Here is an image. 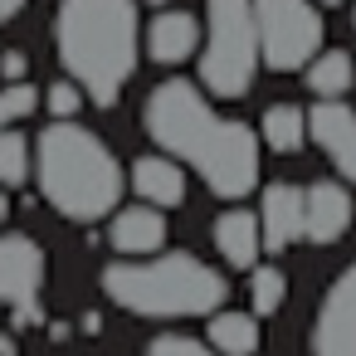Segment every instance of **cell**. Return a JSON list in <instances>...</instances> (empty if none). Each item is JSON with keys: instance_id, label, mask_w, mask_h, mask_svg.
Segmentation results:
<instances>
[{"instance_id": "83f0119b", "label": "cell", "mask_w": 356, "mask_h": 356, "mask_svg": "<svg viewBox=\"0 0 356 356\" xmlns=\"http://www.w3.org/2000/svg\"><path fill=\"white\" fill-rule=\"evenodd\" d=\"M351 25H356V6H351Z\"/></svg>"}, {"instance_id": "5b68a950", "label": "cell", "mask_w": 356, "mask_h": 356, "mask_svg": "<svg viewBox=\"0 0 356 356\" xmlns=\"http://www.w3.org/2000/svg\"><path fill=\"white\" fill-rule=\"evenodd\" d=\"M264 64L254 0H205V49L200 88L210 98H244Z\"/></svg>"}, {"instance_id": "44dd1931", "label": "cell", "mask_w": 356, "mask_h": 356, "mask_svg": "<svg viewBox=\"0 0 356 356\" xmlns=\"http://www.w3.org/2000/svg\"><path fill=\"white\" fill-rule=\"evenodd\" d=\"M44 108L64 122V118H79V108H83V88L74 83V79H54L49 88H44Z\"/></svg>"}, {"instance_id": "d6986e66", "label": "cell", "mask_w": 356, "mask_h": 356, "mask_svg": "<svg viewBox=\"0 0 356 356\" xmlns=\"http://www.w3.org/2000/svg\"><path fill=\"white\" fill-rule=\"evenodd\" d=\"M283 298H288V278H283L278 268H254V273H249V302H254L259 317L278 312Z\"/></svg>"}, {"instance_id": "603a6c76", "label": "cell", "mask_w": 356, "mask_h": 356, "mask_svg": "<svg viewBox=\"0 0 356 356\" xmlns=\"http://www.w3.org/2000/svg\"><path fill=\"white\" fill-rule=\"evenodd\" d=\"M25 69H30V59H25V54H6V59H0V74H6L10 83H20V79H25Z\"/></svg>"}, {"instance_id": "4316f807", "label": "cell", "mask_w": 356, "mask_h": 356, "mask_svg": "<svg viewBox=\"0 0 356 356\" xmlns=\"http://www.w3.org/2000/svg\"><path fill=\"white\" fill-rule=\"evenodd\" d=\"M147 6H171V0H147Z\"/></svg>"}, {"instance_id": "30bf717a", "label": "cell", "mask_w": 356, "mask_h": 356, "mask_svg": "<svg viewBox=\"0 0 356 356\" xmlns=\"http://www.w3.org/2000/svg\"><path fill=\"white\" fill-rule=\"evenodd\" d=\"M108 244L122 259H152V254H161V244H166V215H161V205H147V200L142 205H122L113 215Z\"/></svg>"}, {"instance_id": "52a82bcc", "label": "cell", "mask_w": 356, "mask_h": 356, "mask_svg": "<svg viewBox=\"0 0 356 356\" xmlns=\"http://www.w3.org/2000/svg\"><path fill=\"white\" fill-rule=\"evenodd\" d=\"M44 283V249L30 234H0V307H35Z\"/></svg>"}, {"instance_id": "e0dca14e", "label": "cell", "mask_w": 356, "mask_h": 356, "mask_svg": "<svg viewBox=\"0 0 356 356\" xmlns=\"http://www.w3.org/2000/svg\"><path fill=\"white\" fill-rule=\"evenodd\" d=\"M351 79H356V64H351L346 49H322V54L307 64V88H312L317 98H346Z\"/></svg>"}, {"instance_id": "7c38bea8", "label": "cell", "mask_w": 356, "mask_h": 356, "mask_svg": "<svg viewBox=\"0 0 356 356\" xmlns=\"http://www.w3.org/2000/svg\"><path fill=\"white\" fill-rule=\"evenodd\" d=\"M215 249L229 268H244L254 273L259 268V254H264V225L254 210H225L215 220Z\"/></svg>"}, {"instance_id": "8992f818", "label": "cell", "mask_w": 356, "mask_h": 356, "mask_svg": "<svg viewBox=\"0 0 356 356\" xmlns=\"http://www.w3.org/2000/svg\"><path fill=\"white\" fill-rule=\"evenodd\" d=\"M264 64L273 74L307 69L322 54V15L312 0H254Z\"/></svg>"}, {"instance_id": "3957f363", "label": "cell", "mask_w": 356, "mask_h": 356, "mask_svg": "<svg viewBox=\"0 0 356 356\" xmlns=\"http://www.w3.org/2000/svg\"><path fill=\"white\" fill-rule=\"evenodd\" d=\"M35 176L44 200L74 220V225H93L108 220L113 205L122 200V166L108 152V142L88 127H79L74 118H54V127L40 132L35 142Z\"/></svg>"}, {"instance_id": "484cf974", "label": "cell", "mask_w": 356, "mask_h": 356, "mask_svg": "<svg viewBox=\"0 0 356 356\" xmlns=\"http://www.w3.org/2000/svg\"><path fill=\"white\" fill-rule=\"evenodd\" d=\"M317 6H346V0H317Z\"/></svg>"}, {"instance_id": "ba28073f", "label": "cell", "mask_w": 356, "mask_h": 356, "mask_svg": "<svg viewBox=\"0 0 356 356\" xmlns=\"http://www.w3.org/2000/svg\"><path fill=\"white\" fill-rule=\"evenodd\" d=\"M307 127H312V142L341 171V181L356 186V113L341 98H317V108L307 113Z\"/></svg>"}, {"instance_id": "ffe728a7", "label": "cell", "mask_w": 356, "mask_h": 356, "mask_svg": "<svg viewBox=\"0 0 356 356\" xmlns=\"http://www.w3.org/2000/svg\"><path fill=\"white\" fill-rule=\"evenodd\" d=\"M35 103H40V93H35V83H6L0 88V132H10L20 118H30L35 113Z\"/></svg>"}, {"instance_id": "cb8c5ba5", "label": "cell", "mask_w": 356, "mask_h": 356, "mask_svg": "<svg viewBox=\"0 0 356 356\" xmlns=\"http://www.w3.org/2000/svg\"><path fill=\"white\" fill-rule=\"evenodd\" d=\"M20 6H25V0H0V25L15 20V15H20Z\"/></svg>"}, {"instance_id": "2e32d148", "label": "cell", "mask_w": 356, "mask_h": 356, "mask_svg": "<svg viewBox=\"0 0 356 356\" xmlns=\"http://www.w3.org/2000/svg\"><path fill=\"white\" fill-rule=\"evenodd\" d=\"M210 346L225 351V356H254L259 351V312H234V307H220L210 312Z\"/></svg>"}, {"instance_id": "ac0fdd59", "label": "cell", "mask_w": 356, "mask_h": 356, "mask_svg": "<svg viewBox=\"0 0 356 356\" xmlns=\"http://www.w3.org/2000/svg\"><path fill=\"white\" fill-rule=\"evenodd\" d=\"M30 181V137L25 132H0V186H25Z\"/></svg>"}, {"instance_id": "5bb4252c", "label": "cell", "mask_w": 356, "mask_h": 356, "mask_svg": "<svg viewBox=\"0 0 356 356\" xmlns=\"http://www.w3.org/2000/svg\"><path fill=\"white\" fill-rule=\"evenodd\" d=\"M195 49H200V25H195V15H186V10H161V15L152 20V30H147V54H152L156 64H186Z\"/></svg>"}, {"instance_id": "6da1fadb", "label": "cell", "mask_w": 356, "mask_h": 356, "mask_svg": "<svg viewBox=\"0 0 356 356\" xmlns=\"http://www.w3.org/2000/svg\"><path fill=\"white\" fill-rule=\"evenodd\" d=\"M142 122L152 132V142L161 152H171L176 161L195 166L200 181L220 195V200H244L259 186V142L244 122L220 118L205 98V88L186 83V79H166L152 88Z\"/></svg>"}, {"instance_id": "d4e9b609", "label": "cell", "mask_w": 356, "mask_h": 356, "mask_svg": "<svg viewBox=\"0 0 356 356\" xmlns=\"http://www.w3.org/2000/svg\"><path fill=\"white\" fill-rule=\"evenodd\" d=\"M6 215H10V200H6V186H0V225H6Z\"/></svg>"}, {"instance_id": "8fae6325", "label": "cell", "mask_w": 356, "mask_h": 356, "mask_svg": "<svg viewBox=\"0 0 356 356\" xmlns=\"http://www.w3.org/2000/svg\"><path fill=\"white\" fill-rule=\"evenodd\" d=\"M186 161H176L171 152H147V156H137L132 161V191H137V200H147V205H161V210H171V205H181L186 200V171H181Z\"/></svg>"}, {"instance_id": "7a4b0ae2", "label": "cell", "mask_w": 356, "mask_h": 356, "mask_svg": "<svg viewBox=\"0 0 356 356\" xmlns=\"http://www.w3.org/2000/svg\"><path fill=\"white\" fill-rule=\"evenodd\" d=\"M54 44L74 83L98 108H113L142 54L137 0H64L54 15Z\"/></svg>"}, {"instance_id": "9a60e30c", "label": "cell", "mask_w": 356, "mask_h": 356, "mask_svg": "<svg viewBox=\"0 0 356 356\" xmlns=\"http://www.w3.org/2000/svg\"><path fill=\"white\" fill-rule=\"evenodd\" d=\"M259 137H264V147H268V152L293 156V152L312 137V127H307V113H302L298 103H273V108H264Z\"/></svg>"}, {"instance_id": "277c9868", "label": "cell", "mask_w": 356, "mask_h": 356, "mask_svg": "<svg viewBox=\"0 0 356 356\" xmlns=\"http://www.w3.org/2000/svg\"><path fill=\"white\" fill-rule=\"evenodd\" d=\"M103 293L137 317H210L225 307L229 283L195 254H152L103 268Z\"/></svg>"}, {"instance_id": "4fadbf2b", "label": "cell", "mask_w": 356, "mask_h": 356, "mask_svg": "<svg viewBox=\"0 0 356 356\" xmlns=\"http://www.w3.org/2000/svg\"><path fill=\"white\" fill-rule=\"evenodd\" d=\"M351 229V195L337 181H317L307 186V239L312 244H332Z\"/></svg>"}, {"instance_id": "9c48e42d", "label": "cell", "mask_w": 356, "mask_h": 356, "mask_svg": "<svg viewBox=\"0 0 356 356\" xmlns=\"http://www.w3.org/2000/svg\"><path fill=\"white\" fill-rule=\"evenodd\" d=\"M259 225H264V249L283 254L293 239H307V191L298 186H268L259 200Z\"/></svg>"}, {"instance_id": "7402d4cb", "label": "cell", "mask_w": 356, "mask_h": 356, "mask_svg": "<svg viewBox=\"0 0 356 356\" xmlns=\"http://www.w3.org/2000/svg\"><path fill=\"white\" fill-rule=\"evenodd\" d=\"M147 356H225V351H215V346H205V341H195V337L166 332V337H156V341L147 346Z\"/></svg>"}]
</instances>
